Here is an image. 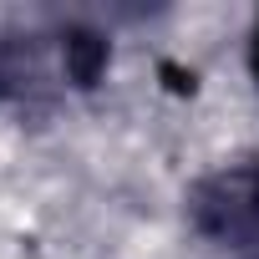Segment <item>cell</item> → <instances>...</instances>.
<instances>
[{"instance_id": "7a4b0ae2", "label": "cell", "mask_w": 259, "mask_h": 259, "mask_svg": "<svg viewBox=\"0 0 259 259\" xmlns=\"http://www.w3.org/2000/svg\"><path fill=\"white\" fill-rule=\"evenodd\" d=\"M61 61H66V76L76 87H92L107 66V41L97 31H66L61 36Z\"/></svg>"}, {"instance_id": "3957f363", "label": "cell", "mask_w": 259, "mask_h": 259, "mask_svg": "<svg viewBox=\"0 0 259 259\" xmlns=\"http://www.w3.org/2000/svg\"><path fill=\"white\" fill-rule=\"evenodd\" d=\"M249 66H254V81H259V26H254V36H249Z\"/></svg>"}, {"instance_id": "6da1fadb", "label": "cell", "mask_w": 259, "mask_h": 259, "mask_svg": "<svg viewBox=\"0 0 259 259\" xmlns=\"http://www.w3.org/2000/svg\"><path fill=\"white\" fill-rule=\"evenodd\" d=\"M188 219L224 249H259V158L213 168L188 193Z\"/></svg>"}]
</instances>
